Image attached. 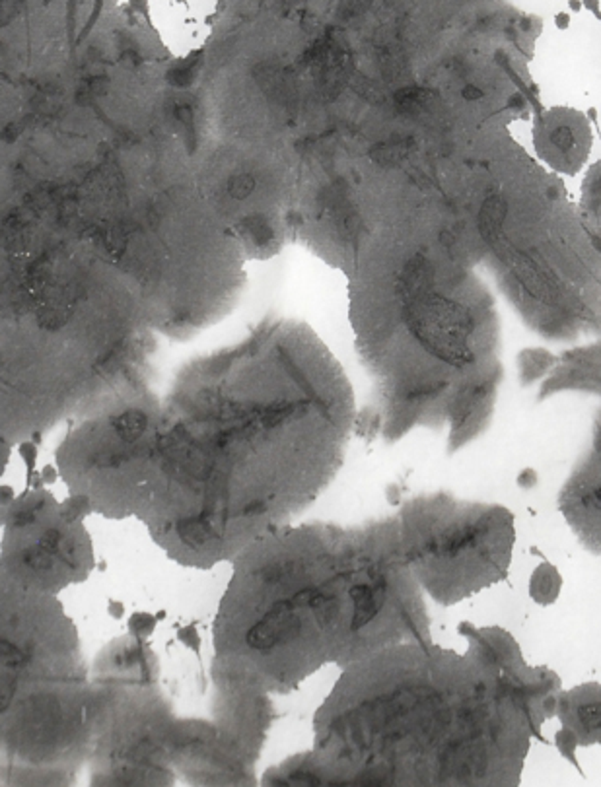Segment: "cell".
Returning a JSON list of instances; mask_svg holds the SVG:
<instances>
[{"instance_id":"8992f818","label":"cell","mask_w":601,"mask_h":787,"mask_svg":"<svg viewBox=\"0 0 601 787\" xmlns=\"http://www.w3.org/2000/svg\"><path fill=\"white\" fill-rule=\"evenodd\" d=\"M504 218V204L498 199L486 200L483 212H481V232L483 235H495V232L500 228Z\"/></svg>"},{"instance_id":"277c9868","label":"cell","mask_w":601,"mask_h":787,"mask_svg":"<svg viewBox=\"0 0 601 787\" xmlns=\"http://www.w3.org/2000/svg\"><path fill=\"white\" fill-rule=\"evenodd\" d=\"M403 556L421 589L451 603L491 581L502 568V516L488 507L460 505L440 498H414L401 507Z\"/></svg>"},{"instance_id":"8fae6325","label":"cell","mask_w":601,"mask_h":787,"mask_svg":"<svg viewBox=\"0 0 601 787\" xmlns=\"http://www.w3.org/2000/svg\"><path fill=\"white\" fill-rule=\"evenodd\" d=\"M570 6H572L574 10H580V2H576V0H572V2H570Z\"/></svg>"},{"instance_id":"6da1fadb","label":"cell","mask_w":601,"mask_h":787,"mask_svg":"<svg viewBox=\"0 0 601 787\" xmlns=\"http://www.w3.org/2000/svg\"><path fill=\"white\" fill-rule=\"evenodd\" d=\"M354 426L351 387L319 354L248 350L191 370L154 444L162 544L213 568L292 525L339 474Z\"/></svg>"},{"instance_id":"ba28073f","label":"cell","mask_w":601,"mask_h":787,"mask_svg":"<svg viewBox=\"0 0 601 787\" xmlns=\"http://www.w3.org/2000/svg\"><path fill=\"white\" fill-rule=\"evenodd\" d=\"M59 548H60V533L57 529H49L47 533L43 535L41 542H39V550L49 554V556H53V554L59 553Z\"/></svg>"},{"instance_id":"52a82bcc","label":"cell","mask_w":601,"mask_h":787,"mask_svg":"<svg viewBox=\"0 0 601 787\" xmlns=\"http://www.w3.org/2000/svg\"><path fill=\"white\" fill-rule=\"evenodd\" d=\"M14 692H16V677L14 675H2L0 677V714L8 710L12 702Z\"/></svg>"},{"instance_id":"9c48e42d","label":"cell","mask_w":601,"mask_h":787,"mask_svg":"<svg viewBox=\"0 0 601 787\" xmlns=\"http://www.w3.org/2000/svg\"><path fill=\"white\" fill-rule=\"evenodd\" d=\"M463 97L465 99H479V97H483V92L479 88H475V86H467L463 90Z\"/></svg>"},{"instance_id":"5b68a950","label":"cell","mask_w":601,"mask_h":787,"mask_svg":"<svg viewBox=\"0 0 601 787\" xmlns=\"http://www.w3.org/2000/svg\"><path fill=\"white\" fill-rule=\"evenodd\" d=\"M558 589H561V577L556 574L553 566L541 564L531 577V597L541 603V605H549L554 597L558 595Z\"/></svg>"},{"instance_id":"7c38bea8","label":"cell","mask_w":601,"mask_h":787,"mask_svg":"<svg viewBox=\"0 0 601 787\" xmlns=\"http://www.w3.org/2000/svg\"><path fill=\"white\" fill-rule=\"evenodd\" d=\"M596 498H598V502H600V505H601V488H598V490H596Z\"/></svg>"},{"instance_id":"7a4b0ae2","label":"cell","mask_w":601,"mask_h":787,"mask_svg":"<svg viewBox=\"0 0 601 787\" xmlns=\"http://www.w3.org/2000/svg\"><path fill=\"white\" fill-rule=\"evenodd\" d=\"M230 564L211 653L214 670L246 692L288 694L325 667L428 642L397 516L353 527L286 525Z\"/></svg>"},{"instance_id":"30bf717a","label":"cell","mask_w":601,"mask_h":787,"mask_svg":"<svg viewBox=\"0 0 601 787\" xmlns=\"http://www.w3.org/2000/svg\"><path fill=\"white\" fill-rule=\"evenodd\" d=\"M556 24L561 25V27H565V25H568V18H566L565 14H558V18H556Z\"/></svg>"},{"instance_id":"3957f363","label":"cell","mask_w":601,"mask_h":787,"mask_svg":"<svg viewBox=\"0 0 601 787\" xmlns=\"http://www.w3.org/2000/svg\"><path fill=\"white\" fill-rule=\"evenodd\" d=\"M491 681L465 657L405 642L342 669L314 719V747L265 774L272 786L405 787L486 777ZM491 777V775H488Z\"/></svg>"}]
</instances>
